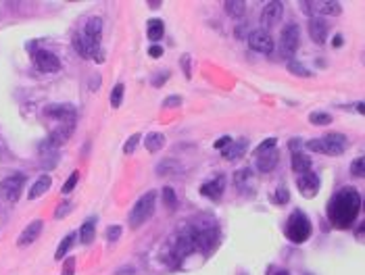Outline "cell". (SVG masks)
Returning <instances> with one entry per match:
<instances>
[{
	"label": "cell",
	"mask_w": 365,
	"mask_h": 275,
	"mask_svg": "<svg viewBox=\"0 0 365 275\" xmlns=\"http://www.w3.org/2000/svg\"><path fill=\"white\" fill-rule=\"evenodd\" d=\"M361 211V196L355 188H342L332 196V200L328 202V217L332 225L346 229L353 225V221L357 219Z\"/></svg>",
	"instance_id": "obj_1"
},
{
	"label": "cell",
	"mask_w": 365,
	"mask_h": 275,
	"mask_svg": "<svg viewBox=\"0 0 365 275\" xmlns=\"http://www.w3.org/2000/svg\"><path fill=\"white\" fill-rule=\"evenodd\" d=\"M286 238L294 244H303L311 236V221L303 211H294L286 221Z\"/></svg>",
	"instance_id": "obj_2"
},
{
	"label": "cell",
	"mask_w": 365,
	"mask_h": 275,
	"mask_svg": "<svg viewBox=\"0 0 365 275\" xmlns=\"http://www.w3.org/2000/svg\"><path fill=\"white\" fill-rule=\"evenodd\" d=\"M154 202H157V192H146L144 196H140L136 200L134 209L130 211V217H128L132 227H140L144 221H148L154 213Z\"/></svg>",
	"instance_id": "obj_3"
},
{
	"label": "cell",
	"mask_w": 365,
	"mask_h": 275,
	"mask_svg": "<svg viewBox=\"0 0 365 275\" xmlns=\"http://www.w3.org/2000/svg\"><path fill=\"white\" fill-rule=\"evenodd\" d=\"M307 148L313 150V153H324V155L338 157V155L344 153V148H346V135H342V133H328L326 138H321V140H309Z\"/></svg>",
	"instance_id": "obj_4"
},
{
	"label": "cell",
	"mask_w": 365,
	"mask_h": 275,
	"mask_svg": "<svg viewBox=\"0 0 365 275\" xmlns=\"http://www.w3.org/2000/svg\"><path fill=\"white\" fill-rule=\"evenodd\" d=\"M301 44V34H299V25L297 23H288L284 27L282 36H280V50H282V57L292 59L294 52L299 50Z\"/></svg>",
	"instance_id": "obj_5"
},
{
	"label": "cell",
	"mask_w": 365,
	"mask_h": 275,
	"mask_svg": "<svg viewBox=\"0 0 365 275\" xmlns=\"http://www.w3.org/2000/svg\"><path fill=\"white\" fill-rule=\"evenodd\" d=\"M73 48H75V52L79 54V57H83V59H94L96 63L105 61V54L101 50V44L92 42V40H88L83 34H75L73 36Z\"/></svg>",
	"instance_id": "obj_6"
},
{
	"label": "cell",
	"mask_w": 365,
	"mask_h": 275,
	"mask_svg": "<svg viewBox=\"0 0 365 275\" xmlns=\"http://www.w3.org/2000/svg\"><path fill=\"white\" fill-rule=\"evenodd\" d=\"M25 184V175H9L0 182V196H3L7 202H17L21 188Z\"/></svg>",
	"instance_id": "obj_7"
},
{
	"label": "cell",
	"mask_w": 365,
	"mask_h": 275,
	"mask_svg": "<svg viewBox=\"0 0 365 275\" xmlns=\"http://www.w3.org/2000/svg\"><path fill=\"white\" fill-rule=\"evenodd\" d=\"M303 11L307 13V15H311V13H315V15H340V3H332V0H317V3H301Z\"/></svg>",
	"instance_id": "obj_8"
},
{
	"label": "cell",
	"mask_w": 365,
	"mask_h": 275,
	"mask_svg": "<svg viewBox=\"0 0 365 275\" xmlns=\"http://www.w3.org/2000/svg\"><path fill=\"white\" fill-rule=\"evenodd\" d=\"M248 46L255 50V52L269 54L273 50V40H271V36H269L267 30H255V32L248 36Z\"/></svg>",
	"instance_id": "obj_9"
},
{
	"label": "cell",
	"mask_w": 365,
	"mask_h": 275,
	"mask_svg": "<svg viewBox=\"0 0 365 275\" xmlns=\"http://www.w3.org/2000/svg\"><path fill=\"white\" fill-rule=\"evenodd\" d=\"M34 63L42 73H54L61 69V61L57 59V54H52L50 50H38L34 54Z\"/></svg>",
	"instance_id": "obj_10"
},
{
	"label": "cell",
	"mask_w": 365,
	"mask_h": 275,
	"mask_svg": "<svg viewBox=\"0 0 365 275\" xmlns=\"http://www.w3.org/2000/svg\"><path fill=\"white\" fill-rule=\"evenodd\" d=\"M297 186H299L301 194H303L305 198H313V196L317 194V190H319V177H317V173H313V171L299 173V177H297Z\"/></svg>",
	"instance_id": "obj_11"
},
{
	"label": "cell",
	"mask_w": 365,
	"mask_h": 275,
	"mask_svg": "<svg viewBox=\"0 0 365 275\" xmlns=\"http://www.w3.org/2000/svg\"><path fill=\"white\" fill-rule=\"evenodd\" d=\"M282 13H284V5L278 3V0H273V3H267V5H265L263 11H261V25H263L261 30L276 25V23L280 21V17H282Z\"/></svg>",
	"instance_id": "obj_12"
},
{
	"label": "cell",
	"mask_w": 365,
	"mask_h": 275,
	"mask_svg": "<svg viewBox=\"0 0 365 275\" xmlns=\"http://www.w3.org/2000/svg\"><path fill=\"white\" fill-rule=\"evenodd\" d=\"M223 190H226V177L217 175L211 182H207V184L201 186V194L207 196V198H211V200H219L221 194H223Z\"/></svg>",
	"instance_id": "obj_13"
},
{
	"label": "cell",
	"mask_w": 365,
	"mask_h": 275,
	"mask_svg": "<svg viewBox=\"0 0 365 275\" xmlns=\"http://www.w3.org/2000/svg\"><path fill=\"white\" fill-rule=\"evenodd\" d=\"M309 36L315 44H324L328 40V23L321 17H311L309 19Z\"/></svg>",
	"instance_id": "obj_14"
},
{
	"label": "cell",
	"mask_w": 365,
	"mask_h": 275,
	"mask_svg": "<svg viewBox=\"0 0 365 275\" xmlns=\"http://www.w3.org/2000/svg\"><path fill=\"white\" fill-rule=\"evenodd\" d=\"M42 227H44V223H42L40 219L32 221L30 225H27V227L21 231V236L17 238V246H30L32 242H36V240H38V236L42 233Z\"/></svg>",
	"instance_id": "obj_15"
},
{
	"label": "cell",
	"mask_w": 365,
	"mask_h": 275,
	"mask_svg": "<svg viewBox=\"0 0 365 275\" xmlns=\"http://www.w3.org/2000/svg\"><path fill=\"white\" fill-rule=\"evenodd\" d=\"M46 115L57 117V119H61L63 123H71V125H73V119H75L73 106H69V104H52V106L46 108Z\"/></svg>",
	"instance_id": "obj_16"
},
{
	"label": "cell",
	"mask_w": 365,
	"mask_h": 275,
	"mask_svg": "<svg viewBox=\"0 0 365 275\" xmlns=\"http://www.w3.org/2000/svg\"><path fill=\"white\" fill-rule=\"evenodd\" d=\"M81 34L86 36L88 40H92V42L101 44V36H103V19H101V17H90Z\"/></svg>",
	"instance_id": "obj_17"
},
{
	"label": "cell",
	"mask_w": 365,
	"mask_h": 275,
	"mask_svg": "<svg viewBox=\"0 0 365 275\" xmlns=\"http://www.w3.org/2000/svg\"><path fill=\"white\" fill-rule=\"evenodd\" d=\"M244 150H246V140H244V138H242V140L230 142L226 148H223V159H228V161H238V159H242Z\"/></svg>",
	"instance_id": "obj_18"
},
{
	"label": "cell",
	"mask_w": 365,
	"mask_h": 275,
	"mask_svg": "<svg viewBox=\"0 0 365 275\" xmlns=\"http://www.w3.org/2000/svg\"><path fill=\"white\" fill-rule=\"evenodd\" d=\"M50 184H52V180H50V175H40L38 180L34 182V186H32V190H30V198L34 200V198H40L44 192H48V188H50Z\"/></svg>",
	"instance_id": "obj_19"
},
{
	"label": "cell",
	"mask_w": 365,
	"mask_h": 275,
	"mask_svg": "<svg viewBox=\"0 0 365 275\" xmlns=\"http://www.w3.org/2000/svg\"><path fill=\"white\" fill-rule=\"evenodd\" d=\"M278 165V150H269L267 155H259V161H257V167L261 173H267L271 171Z\"/></svg>",
	"instance_id": "obj_20"
},
{
	"label": "cell",
	"mask_w": 365,
	"mask_h": 275,
	"mask_svg": "<svg viewBox=\"0 0 365 275\" xmlns=\"http://www.w3.org/2000/svg\"><path fill=\"white\" fill-rule=\"evenodd\" d=\"M292 169L297 173L311 171V159L307 155H301V153H292Z\"/></svg>",
	"instance_id": "obj_21"
},
{
	"label": "cell",
	"mask_w": 365,
	"mask_h": 275,
	"mask_svg": "<svg viewBox=\"0 0 365 275\" xmlns=\"http://www.w3.org/2000/svg\"><path fill=\"white\" fill-rule=\"evenodd\" d=\"M223 7H226V13H228V15L234 17V19L242 17L244 13H246V5L242 3V0H226V3H223Z\"/></svg>",
	"instance_id": "obj_22"
},
{
	"label": "cell",
	"mask_w": 365,
	"mask_h": 275,
	"mask_svg": "<svg viewBox=\"0 0 365 275\" xmlns=\"http://www.w3.org/2000/svg\"><path fill=\"white\" fill-rule=\"evenodd\" d=\"M94 236H96L94 219H88V221H83V225H81V229H79L81 244H92V242H94Z\"/></svg>",
	"instance_id": "obj_23"
},
{
	"label": "cell",
	"mask_w": 365,
	"mask_h": 275,
	"mask_svg": "<svg viewBox=\"0 0 365 275\" xmlns=\"http://www.w3.org/2000/svg\"><path fill=\"white\" fill-rule=\"evenodd\" d=\"M163 32H165V27H163V21H161V19H152V21H148V30H146L148 40L157 42V40L163 38Z\"/></svg>",
	"instance_id": "obj_24"
},
{
	"label": "cell",
	"mask_w": 365,
	"mask_h": 275,
	"mask_svg": "<svg viewBox=\"0 0 365 275\" xmlns=\"http://www.w3.org/2000/svg\"><path fill=\"white\" fill-rule=\"evenodd\" d=\"M163 144H165V138H163V133H148L146 135V142H144V146H146V150L148 153H157V150H161L163 148Z\"/></svg>",
	"instance_id": "obj_25"
},
{
	"label": "cell",
	"mask_w": 365,
	"mask_h": 275,
	"mask_svg": "<svg viewBox=\"0 0 365 275\" xmlns=\"http://www.w3.org/2000/svg\"><path fill=\"white\" fill-rule=\"evenodd\" d=\"M286 67H288V71H290V73L299 75V77H311V71H309V69H307L303 63H299L297 59H288Z\"/></svg>",
	"instance_id": "obj_26"
},
{
	"label": "cell",
	"mask_w": 365,
	"mask_h": 275,
	"mask_svg": "<svg viewBox=\"0 0 365 275\" xmlns=\"http://www.w3.org/2000/svg\"><path fill=\"white\" fill-rule=\"evenodd\" d=\"M73 240H75V233H67V236L61 240V244H59V248H57V254H54V258H57V260L65 258V254L69 252V248L73 246Z\"/></svg>",
	"instance_id": "obj_27"
},
{
	"label": "cell",
	"mask_w": 365,
	"mask_h": 275,
	"mask_svg": "<svg viewBox=\"0 0 365 275\" xmlns=\"http://www.w3.org/2000/svg\"><path fill=\"white\" fill-rule=\"evenodd\" d=\"M250 180H252V171H250V167L240 169V171L234 175V182H236V186L240 188V190H246V182H250Z\"/></svg>",
	"instance_id": "obj_28"
},
{
	"label": "cell",
	"mask_w": 365,
	"mask_h": 275,
	"mask_svg": "<svg viewBox=\"0 0 365 275\" xmlns=\"http://www.w3.org/2000/svg\"><path fill=\"white\" fill-rule=\"evenodd\" d=\"M309 121H311L313 125H330L332 115H328V113H311L309 115Z\"/></svg>",
	"instance_id": "obj_29"
},
{
	"label": "cell",
	"mask_w": 365,
	"mask_h": 275,
	"mask_svg": "<svg viewBox=\"0 0 365 275\" xmlns=\"http://www.w3.org/2000/svg\"><path fill=\"white\" fill-rule=\"evenodd\" d=\"M163 202H165V206H167V209H171V211H173L175 206H177L175 192H173L171 188H165V190H163Z\"/></svg>",
	"instance_id": "obj_30"
},
{
	"label": "cell",
	"mask_w": 365,
	"mask_h": 275,
	"mask_svg": "<svg viewBox=\"0 0 365 275\" xmlns=\"http://www.w3.org/2000/svg\"><path fill=\"white\" fill-rule=\"evenodd\" d=\"M350 173L355 177H363L365 175V159L363 157H357L353 163H350Z\"/></svg>",
	"instance_id": "obj_31"
},
{
	"label": "cell",
	"mask_w": 365,
	"mask_h": 275,
	"mask_svg": "<svg viewBox=\"0 0 365 275\" xmlns=\"http://www.w3.org/2000/svg\"><path fill=\"white\" fill-rule=\"evenodd\" d=\"M123 84H117L115 88H113V92H111V106L113 108H117L119 104H121V100H123Z\"/></svg>",
	"instance_id": "obj_32"
},
{
	"label": "cell",
	"mask_w": 365,
	"mask_h": 275,
	"mask_svg": "<svg viewBox=\"0 0 365 275\" xmlns=\"http://www.w3.org/2000/svg\"><path fill=\"white\" fill-rule=\"evenodd\" d=\"M77 180H79V171H73L71 175H69V180L63 184V190H61L63 194H69V192H71L77 186Z\"/></svg>",
	"instance_id": "obj_33"
},
{
	"label": "cell",
	"mask_w": 365,
	"mask_h": 275,
	"mask_svg": "<svg viewBox=\"0 0 365 275\" xmlns=\"http://www.w3.org/2000/svg\"><path fill=\"white\" fill-rule=\"evenodd\" d=\"M179 167H177V163H173V161H165V163H161L159 167H157V173L159 175H165V173H175Z\"/></svg>",
	"instance_id": "obj_34"
},
{
	"label": "cell",
	"mask_w": 365,
	"mask_h": 275,
	"mask_svg": "<svg viewBox=\"0 0 365 275\" xmlns=\"http://www.w3.org/2000/svg\"><path fill=\"white\" fill-rule=\"evenodd\" d=\"M138 142H140V133H134L132 138H128V142H125V146H123V153L125 155H132L134 150H136V146H138Z\"/></svg>",
	"instance_id": "obj_35"
},
{
	"label": "cell",
	"mask_w": 365,
	"mask_h": 275,
	"mask_svg": "<svg viewBox=\"0 0 365 275\" xmlns=\"http://www.w3.org/2000/svg\"><path fill=\"white\" fill-rule=\"evenodd\" d=\"M276 142H278L276 138H269V140H265V142H263V144H261L257 150H255V155H263L265 150H267V153H269V150H273V148H276Z\"/></svg>",
	"instance_id": "obj_36"
},
{
	"label": "cell",
	"mask_w": 365,
	"mask_h": 275,
	"mask_svg": "<svg viewBox=\"0 0 365 275\" xmlns=\"http://www.w3.org/2000/svg\"><path fill=\"white\" fill-rule=\"evenodd\" d=\"M107 238H109V242H117L121 238V227L119 225H111L109 231H107Z\"/></svg>",
	"instance_id": "obj_37"
},
{
	"label": "cell",
	"mask_w": 365,
	"mask_h": 275,
	"mask_svg": "<svg viewBox=\"0 0 365 275\" xmlns=\"http://www.w3.org/2000/svg\"><path fill=\"white\" fill-rule=\"evenodd\" d=\"M288 198H290L288 190L286 188H278V192H276V202L278 204H284V202H288Z\"/></svg>",
	"instance_id": "obj_38"
},
{
	"label": "cell",
	"mask_w": 365,
	"mask_h": 275,
	"mask_svg": "<svg viewBox=\"0 0 365 275\" xmlns=\"http://www.w3.org/2000/svg\"><path fill=\"white\" fill-rule=\"evenodd\" d=\"M73 273H75V258L67 256V263L63 267V275H73Z\"/></svg>",
	"instance_id": "obj_39"
},
{
	"label": "cell",
	"mask_w": 365,
	"mask_h": 275,
	"mask_svg": "<svg viewBox=\"0 0 365 275\" xmlns=\"http://www.w3.org/2000/svg\"><path fill=\"white\" fill-rule=\"evenodd\" d=\"M179 104H181V98H179V96H169V98H165V100H163V106H165V108L179 106Z\"/></svg>",
	"instance_id": "obj_40"
},
{
	"label": "cell",
	"mask_w": 365,
	"mask_h": 275,
	"mask_svg": "<svg viewBox=\"0 0 365 275\" xmlns=\"http://www.w3.org/2000/svg\"><path fill=\"white\" fill-rule=\"evenodd\" d=\"M157 75H159V77H154L152 84H154V86H161L163 81H165L167 77H169V71H161V73H157Z\"/></svg>",
	"instance_id": "obj_41"
},
{
	"label": "cell",
	"mask_w": 365,
	"mask_h": 275,
	"mask_svg": "<svg viewBox=\"0 0 365 275\" xmlns=\"http://www.w3.org/2000/svg\"><path fill=\"white\" fill-rule=\"evenodd\" d=\"M230 142H232V138L230 135H223V138H219V140L215 142V148H226Z\"/></svg>",
	"instance_id": "obj_42"
},
{
	"label": "cell",
	"mask_w": 365,
	"mask_h": 275,
	"mask_svg": "<svg viewBox=\"0 0 365 275\" xmlns=\"http://www.w3.org/2000/svg\"><path fill=\"white\" fill-rule=\"evenodd\" d=\"M181 69H186V77L190 79V57H181Z\"/></svg>",
	"instance_id": "obj_43"
},
{
	"label": "cell",
	"mask_w": 365,
	"mask_h": 275,
	"mask_svg": "<svg viewBox=\"0 0 365 275\" xmlns=\"http://www.w3.org/2000/svg\"><path fill=\"white\" fill-rule=\"evenodd\" d=\"M148 54H150V57H161V54H163V48H161V46H152V48L148 50Z\"/></svg>",
	"instance_id": "obj_44"
},
{
	"label": "cell",
	"mask_w": 365,
	"mask_h": 275,
	"mask_svg": "<svg viewBox=\"0 0 365 275\" xmlns=\"http://www.w3.org/2000/svg\"><path fill=\"white\" fill-rule=\"evenodd\" d=\"M115 275H134V267H123V269H119Z\"/></svg>",
	"instance_id": "obj_45"
},
{
	"label": "cell",
	"mask_w": 365,
	"mask_h": 275,
	"mask_svg": "<svg viewBox=\"0 0 365 275\" xmlns=\"http://www.w3.org/2000/svg\"><path fill=\"white\" fill-rule=\"evenodd\" d=\"M65 213H69V204H61L59 211H57V217H63Z\"/></svg>",
	"instance_id": "obj_46"
},
{
	"label": "cell",
	"mask_w": 365,
	"mask_h": 275,
	"mask_svg": "<svg viewBox=\"0 0 365 275\" xmlns=\"http://www.w3.org/2000/svg\"><path fill=\"white\" fill-rule=\"evenodd\" d=\"M332 46H336V48L342 46V36H336V38H334V42H332Z\"/></svg>",
	"instance_id": "obj_47"
},
{
	"label": "cell",
	"mask_w": 365,
	"mask_h": 275,
	"mask_svg": "<svg viewBox=\"0 0 365 275\" xmlns=\"http://www.w3.org/2000/svg\"><path fill=\"white\" fill-rule=\"evenodd\" d=\"M357 111H359V113H361V115H363V113H365V108H363V102H357Z\"/></svg>",
	"instance_id": "obj_48"
},
{
	"label": "cell",
	"mask_w": 365,
	"mask_h": 275,
	"mask_svg": "<svg viewBox=\"0 0 365 275\" xmlns=\"http://www.w3.org/2000/svg\"><path fill=\"white\" fill-rule=\"evenodd\" d=\"M276 275H290L288 271H284V269H280V271H276Z\"/></svg>",
	"instance_id": "obj_49"
},
{
	"label": "cell",
	"mask_w": 365,
	"mask_h": 275,
	"mask_svg": "<svg viewBox=\"0 0 365 275\" xmlns=\"http://www.w3.org/2000/svg\"><path fill=\"white\" fill-rule=\"evenodd\" d=\"M240 275H244V273H240Z\"/></svg>",
	"instance_id": "obj_50"
}]
</instances>
